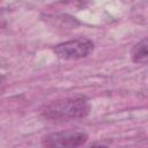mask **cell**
I'll list each match as a JSON object with an SVG mask.
<instances>
[{
  "mask_svg": "<svg viewBox=\"0 0 148 148\" xmlns=\"http://www.w3.org/2000/svg\"><path fill=\"white\" fill-rule=\"evenodd\" d=\"M94 50V43L88 38H76L54 47V53L58 58L62 60H77L86 58Z\"/></svg>",
  "mask_w": 148,
  "mask_h": 148,
  "instance_id": "7a4b0ae2",
  "label": "cell"
},
{
  "mask_svg": "<svg viewBox=\"0 0 148 148\" xmlns=\"http://www.w3.org/2000/svg\"><path fill=\"white\" fill-rule=\"evenodd\" d=\"M132 59L138 64H147L148 62V37L141 39L136 43L132 50Z\"/></svg>",
  "mask_w": 148,
  "mask_h": 148,
  "instance_id": "277c9868",
  "label": "cell"
},
{
  "mask_svg": "<svg viewBox=\"0 0 148 148\" xmlns=\"http://www.w3.org/2000/svg\"><path fill=\"white\" fill-rule=\"evenodd\" d=\"M89 110L88 99L83 96H75L52 102L45 108L43 114L47 119L68 120L83 118L89 113Z\"/></svg>",
  "mask_w": 148,
  "mask_h": 148,
  "instance_id": "6da1fadb",
  "label": "cell"
},
{
  "mask_svg": "<svg viewBox=\"0 0 148 148\" xmlns=\"http://www.w3.org/2000/svg\"><path fill=\"white\" fill-rule=\"evenodd\" d=\"M66 2H71V3H74V5H83L86 3L88 0H64Z\"/></svg>",
  "mask_w": 148,
  "mask_h": 148,
  "instance_id": "5b68a950",
  "label": "cell"
},
{
  "mask_svg": "<svg viewBox=\"0 0 148 148\" xmlns=\"http://www.w3.org/2000/svg\"><path fill=\"white\" fill-rule=\"evenodd\" d=\"M88 139V135L84 132L79 131H66L57 132L47 135L43 145L46 147H80Z\"/></svg>",
  "mask_w": 148,
  "mask_h": 148,
  "instance_id": "3957f363",
  "label": "cell"
}]
</instances>
